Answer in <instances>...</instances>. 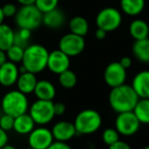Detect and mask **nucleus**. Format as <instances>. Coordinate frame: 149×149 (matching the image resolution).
Masks as SVG:
<instances>
[{
	"label": "nucleus",
	"instance_id": "obj_19",
	"mask_svg": "<svg viewBox=\"0 0 149 149\" xmlns=\"http://www.w3.org/2000/svg\"><path fill=\"white\" fill-rule=\"evenodd\" d=\"M35 126L36 124L32 118V116L29 114V112H26V113H23L15 118L13 131L22 136H25V135L28 136L35 129Z\"/></svg>",
	"mask_w": 149,
	"mask_h": 149
},
{
	"label": "nucleus",
	"instance_id": "obj_34",
	"mask_svg": "<svg viewBox=\"0 0 149 149\" xmlns=\"http://www.w3.org/2000/svg\"><path fill=\"white\" fill-rule=\"evenodd\" d=\"M66 111V106L62 102H54V112H55V116H62Z\"/></svg>",
	"mask_w": 149,
	"mask_h": 149
},
{
	"label": "nucleus",
	"instance_id": "obj_33",
	"mask_svg": "<svg viewBox=\"0 0 149 149\" xmlns=\"http://www.w3.org/2000/svg\"><path fill=\"white\" fill-rule=\"evenodd\" d=\"M47 149H72L68 142H60V141H54Z\"/></svg>",
	"mask_w": 149,
	"mask_h": 149
},
{
	"label": "nucleus",
	"instance_id": "obj_22",
	"mask_svg": "<svg viewBox=\"0 0 149 149\" xmlns=\"http://www.w3.org/2000/svg\"><path fill=\"white\" fill-rule=\"evenodd\" d=\"M132 53L140 62L149 63V37L134 41L132 45Z\"/></svg>",
	"mask_w": 149,
	"mask_h": 149
},
{
	"label": "nucleus",
	"instance_id": "obj_25",
	"mask_svg": "<svg viewBox=\"0 0 149 149\" xmlns=\"http://www.w3.org/2000/svg\"><path fill=\"white\" fill-rule=\"evenodd\" d=\"M133 112L141 125H149V98H139Z\"/></svg>",
	"mask_w": 149,
	"mask_h": 149
},
{
	"label": "nucleus",
	"instance_id": "obj_14",
	"mask_svg": "<svg viewBox=\"0 0 149 149\" xmlns=\"http://www.w3.org/2000/svg\"><path fill=\"white\" fill-rule=\"evenodd\" d=\"M19 76V65L11 61H6L0 66V85L3 87H13L17 84Z\"/></svg>",
	"mask_w": 149,
	"mask_h": 149
},
{
	"label": "nucleus",
	"instance_id": "obj_11",
	"mask_svg": "<svg viewBox=\"0 0 149 149\" xmlns=\"http://www.w3.org/2000/svg\"><path fill=\"white\" fill-rule=\"evenodd\" d=\"M54 141L51 130L45 126L35 127L28 135V144L34 149H47Z\"/></svg>",
	"mask_w": 149,
	"mask_h": 149
},
{
	"label": "nucleus",
	"instance_id": "obj_45",
	"mask_svg": "<svg viewBox=\"0 0 149 149\" xmlns=\"http://www.w3.org/2000/svg\"><path fill=\"white\" fill-rule=\"evenodd\" d=\"M63 1H68V0H63Z\"/></svg>",
	"mask_w": 149,
	"mask_h": 149
},
{
	"label": "nucleus",
	"instance_id": "obj_5",
	"mask_svg": "<svg viewBox=\"0 0 149 149\" xmlns=\"http://www.w3.org/2000/svg\"><path fill=\"white\" fill-rule=\"evenodd\" d=\"M43 13L33 5H25L17 9V13L15 17V25L19 29H27L30 31L37 30L42 25Z\"/></svg>",
	"mask_w": 149,
	"mask_h": 149
},
{
	"label": "nucleus",
	"instance_id": "obj_27",
	"mask_svg": "<svg viewBox=\"0 0 149 149\" xmlns=\"http://www.w3.org/2000/svg\"><path fill=\"white\" fill-rule=\"evenodd\" d=\"M24 53H25V48L13 44L11 47H9L6 50L7 60L17 64L22 63L24 58Z\"/></svg>",
	"mask_w": 149,
	"mask_h": 149
},
{
	"label": "nucleus",
	"instance_id": "obj_20",
	"mask_svg": "<svg viewBox=\"0 0 149 149\" xmlns=\"http://www.w3.org/2000/svg\"><path fill=\"white\" fill-rule=\"evenodd\" d=\"M129 34L133 39L142 40L149 37V24L144 19H135L130 23L129 26Z\"/></svg>",
	"mask_w": 149,
	"mask_h": 149
},
{
	"label": "nucleus",
	"instance_id": "obj_24",
	"mask_svg": "<svg viewBox=\"0 0 149 149\" xmlns=\"http://www.w3.org/2000/svg\"><path fill=\"white\" fill-rule=\"evenodd\" d=\"M15 44V30L7 24L0 25V49L6 51Z\"/></svg>",
	"mask_w": 149,
	"mask_h": 149
},
{
	"label": "nucleus",
	"instance_id": "obj_7",
	"mask_svg": "<svg viewBox=\"0 0 149 149\" xmlns=\"http://www.w3.org/2000/svg\"><path fill=\"white\" fill-rule=\"evenodd\" d=\"M123 23V13L120 9L112 6H107L98 11L95 17L96 27L106 31L113 32L120 27Z\"/></svg>",
	"mask_w": 149,
	"mask_h": 149
},
{
	"label": "nucleus",
	"instance_id": "obj_29",
	"mask_svg": "<svg viewBox=\"0 0 149 149\" xmlns=\"http://www.w3.org/2000/svg\"><path fill=\"white\" fill-rule=\"evenodd\" d=\"M120 135L116 130V128H107L102 132L101 139L104 144L107 145V146H110V145L114 144V143L120 140Z\"/></svg>",
	"mask_w": 149,
	"mask_h": 149
},
{
	"label": "nucleus",
	"instance_id": "obj_43",
	"mask_svg": "<svg viewBox=\"0 0 149 149\" xmlns=\"http://www.w3.org/2000/svg\"><path fill=\"white\" fill-rule=\"evenodd\" d=\"M142 149H149V145H147V146H145V147H143Z\"/></svg>",
	"mask_w": 149,
	"mask_h": 149
},
{
	"label": "nucleus",
	"instance_id": "obj_41",
	"mask_svg": "<svg viewBox=\"0 0 149 149\" xmlns=\"http://www.w3.org/2000/svg\"><path fill=\"white\" fill-rule=\"evenodd\" d=\"M4 15H3V11H2V6H0V25L1 24H3V22H4Z\"/></svg>",
	"mask_w": 149,
	"mask_h": 149
},
{
	"label": "nucleus",
	"instance_id": "obj_12",
	"mask_svg": "<svg viewBox=\"0 0 149 149\" xmlns=\"http://www.w3.org/2000/svg\"><path fill=\"white\" fill-rule=\"evenodd\" d=\"M70 66V57L59 49H55L49 52L47 61V68L52 74H59L62 72L68 70Z\"/></svg>",
	"mask_w": 149,
	"mask_h": 149
},
{
	"label": "nucleus",
	"instance_id": "obj_40",
	"mask_svg": "<svg viewBox=\"0 0 149 149\" xmlns=\"http://www.w3.org/2000/svg\"><path fill=\"white\" fill-rule=\"evenodd\" d=\"M21 6H25V5H33L35 4L36 0H17Z\"/></svg>",
	"mask_w": 149,
	"mask_h": 149
},
{
	"label": "nucleus",
	"instance_id": "obj_16",
	"mask_svg": "<svg viewBox=\"0 0 149 149\" xmlns=\"http://www.w3.org/2000/svg\"><path fill=\"white\" fill-rule=\"evenodd\" d=\"M65 21L66 19L64 13L57 7V8L53 9V10L43 13L42 25H44L45 27L49 28L51 30H57L63 27L64 24H65Z\"/></svg>",
	"mask_w": 149,
	"mask_h": 149
},
{
	"label": "nucleus",
	"instance_id": "obj_38",
	"mask_svg": "<svg viewBox=\"0 0 149 149\" xmlns=\"http://www.w3.org/2000/svg\"><path fill=\"white\" fill-rule=\"evenodd\" d=\"M106 35H107V32L104 31V30L102 29H99V28H97L95 31V38L97 40H103L106 38Z\"/></svg>",
	"mask_w": 149,
	"mask_h": 149
},
{
	"label": "nucleus",
	"instance_id": "obj_32",
	"mask_svg": "<svg viewBox=\"0 0 149 149\" xmlns=\"http://www.w3.org/2000/svg\"><path fill=\"white\" fill-rule=\"evenodd\" d=\"M17 6L13 3H6L2 6V11L5 17H15L17 13Z\"/></svg>",
	"mask_w": 149,
	"mask_h": 149
},
{
	"label": "nucleus",
	"instance_id": "obj_39",
	"mask_svg": "<svg viewBox=\"0 0 149 149\" xmlns=\"http://www.w3.org/2000/svg\"><path fill=\"white\" fill-rule=\"evenodd\" d=\"M6 61H8V60H7L6 51L0 49V66L2 65V64H4Z\"/></svg>",
	"mask_w": 149,
	"mask_h": 149
},
{
	"label": "nucleus",
	"instance_id": "obj_26",
	"mask_svg": "<svg viewBox=\"0 0 149 149\" xmlns=\"http://www.w3.org/2000/svg\"><path fill=\"white\" fill-rule=\"evenodd\" d=\"M58 83L64 89H72L78 83V77L72 70H66L58 74Z\"/></svg>",
	"mask_w": 149,
	"mask_h": 149
},
{
	"label": "nucleus",
	"instance_id": "obj_35",
	"mask_svg": "<svg viewBox=\"0 0 149 149\" xmlns=\"http://www.w3.org/2000/svg\"><path fill=\"white\" fill-rule=\"evenodd\" d=\"M107 149H132V147L130 146V144H128L127 142H124L122 140H118V142H116L114 144L108 146Z\"/></svg>",
	"mask_w": 149,
	"mask_h": 149
},
{
	"label": "nucleus",
	"instance_id": "obj_9",
	"mask_svg": "<svg viewBox=\"0 0 149 149\" xmlns=\"http://www.w3.org/2000/svg\"><path fill=\"white\" fill-rule=\"evenodd\" d=\"M85 37L76 35L74 33L64 34L58 41V49L70 57H74L82 54L85 50Z\"/></svg>",
	"mask_w": 149,
	"mask_h": 149
},
{
	"label": "nucleus",
	"instance_id": "obj_37",
	"mask_svg": "<svg viewBox=\"0 0 149 149\" xmlns=\"http://www.w3.org/2000/svg\"><path fill=\"white\" fill-rule=\"evenodd\" d=\"M118 62H120V63L122 64V65L124 66L126 70H129V68H130L131 66H132V64H133L132 58L129 57V56H124V57H122Z\"/></svg>",
	"mask_w": 149,
	"mask_h": 149
},
{
	"label": "nucleus",
	"instance_id": "obj_10",
	"mask_svg": "<svg viewBox=\"0 0 149 149\" xmlns=\"http://www.w3.org/2000/svg\"><path fill=\"white\" fill-rule=\"evenodd\" d=\"M127 70L118 61H112L105 66L103 72V80L110 88H114L126 83Z\"/></svg>",
	"mask_w": 149,
	"mask_h": 149
},
{
	"label": "nucleus",
	"instance_id": "obj_4",
	"mask_svg": "<svg viewBox=\"0 0 149 149\" xmlns=\"http://www.w3.org/2000/svg\"><path fill=\"white\" fill-rule=\"evenodd\" d=\"M74 125L78 135H92L102 126V116L96 109L86 108L76 116Z\"/></svg>",
	"mask_w": 149,
	"mask_h": 149
},
{
	"label": "nucleus",
	"instance_id": "obj_13",
	"mask_svg": "<svg viewBox=\"0 0 149 149\" xmlns=\"http://www.w3.org/2000/svg\"><path fill=\"white\" fill-rule=\"evenodd\" d=\"M51 132L55 141L60 142H68L72 140L77 134V131L74 128V123L68 120H59L52 126Z\"/></svg>",
	"mask_w": 149,
	"mask_h": 149
},
{
	"label": "nucleus",
	"instance_id": "obj_23",
	"mask_svg": "<svg viewBox=\"0 0 149 149\" xmlns=\"http://www.w3.org/2000/svg\"><path fill=\"white\" fill-rule=\"evenodd\" d=\"M68 29L70 33L85 37L89 32V23L84 17L77 15V17H72L70 21L68 22Z\"/></svg>",
	"mask_w": 149,
	"mask_h": 149
},
{
	"label": "nucleus",
	"instance_id": "obj_1",
	"mask_svg": "<svg viewBox=\"0 0 149 149\" xmlns=\"http://www.w3.org/2000/svg\"><path fill=\"white\" fill-rule=\"evenodd\" d=\"M138 100L139 97L132 86L126 83L118 87L111 88L108 94L109 106L116 113L133 111Z\"/></svg>",
	"mask_w": 149,
	"mask_h": 149
},
{
	"label": "nucleus",
	"instance_id": "obj_30",
	"mask_svg": "<svg viewBox=\"0 0 149 149\" xmlns=\"http://www.w3.org/2000/svg\"><path fill=\"white\" fill-rule=\"evenodd\" d=\"M59 0H36L35 5L42 13H46L50 10L57 8Z\"/></svg>",
	"mask_w": 149,
	"mask_h": 149
},
{
	"label": "nucleus",
	"instance_id": "obj_18",
	"mask_svg": "<svg viewBox=\"0 0 149 149\" xmlns=\"http://www.w3.org/2000/svg\"><path fill=\"white\" fill-rule=\"evenodd\" d=\"M37 82L38 79L36 77V74L27 70L23 74H19L15 86H17V89L21 91L22 93L26 94V95H30V94L34 93Z\"/></svg>",
	"mask_w": 149,
	"mask_h": 149
},
{
	"label": "nucleus",
	"instance_id": "obj_44",
	"mask_svg": "<svg viewBox=\"0 0 149 149\" xmlns=\"http://www.w3.org/2000/svg\"><path fill=\"white\" fill-rule=\"evenodd\" d=\"M23 149H34V148H32V147H26V148H23Z\"/></svg>",
	"mask_w": 149,
	"mask_h": 149
},
{
	"label": "nucleus",
	"instance_id": "obj_15",
	"mask_svg": "<svg viewBox=\"0 0 149 149\" xmlns=\"http://www.w3.org/2000/svg\"><path fill=\"white\" fill-rule=\"evenodd\" d=\"M131 86L139 98H149V70H144L137 72Z\"/></svg>",
	"mask_w": 149,
	"mask_h": 149
},
{
	"label": "nucleus",
	"instance_id": "obj_8",
	"mask_svg": "<svg viewBox=\"0 0 149 149\" xmlns=\"http://www.w3.org/2000/svg\"><path fill=\"white\" fill-rule=\"evenodd\" d=\"M141 123L133 111H126L118 113L114 120V128L120 136H134L140 130Z\"/></svg>",
	"mask_w": 149,
	"mask_h": 149
},
{
	"label": "nucleus",
	"instance_id": "obj_6",
	"mask_svg": "<svg viewBox=\"0 0 149 149\" xmlns=\"http://www.w3.org/2000/svg\"><path fill=\"white\" fill-rule=\"evenodd\" d=\"M29 114L38 126H46L50 124L55 118L54 102L49 100L37 99L30 105Z\"/></svg>",
	"mask_w": 149,
	"mask_h": 149
},
{
	"label": "nucleus",
	"instance_id": "obj_36",
	"mask_svg": "<svg viewBox=\"0 0 149 149\" xmlns=\"http://www.w3.org/2000/svg\"><path fill=\"white\" fill-rule=\"evenodd\" d=\"M8 140H9L8 133L3 130V129L0 128V149L2 148L3 146H5L6 144H8Z\"/></svg>",
	"mask_w": 149,
	"mask_h": 149
},
{
	"label": "nucleus",
	"instance_id": "obj_42",
	"mask_svg": "<svg viewBox=\"0 0 149 149\" xmlns=\"http://www.w3.org/2000/svg\"><path fill=\"white\" fill-rule=\"evenodd\" d=\"M1 149H17L15 146H13V145H11V144H6L5 146H3Z\"/></svg>",
	"mask_w": 149,
	"mask_h": 149
},
{
	"label": "nucleus",
	"instance_id": "obj_3",
	"mask_svg": "<svg viewBox=\"0 0 149 149\" xmlns=\"http://www.w3.org/2000/svg\"><path fill=\"white\" fill-rule=\"evenodd\" d=\"M0 106L3 113L17 118L23 113L28 112L30 107V102L28 95L22 93L17 89L9 90L3 95Z\"/></svg>",
	"mask_w": 149,
	"mask_h": 149
},
{
	"label": "nucleus",
	"instance_id": "obj_21",
	"mask_svg": "<svg viewBox=\"0 0 149 149\" xmlns=\"http://www.w3.org/2000/svg\"><path fill=\"white\" fill-rule=\"evenodd\" d=\"M145 0H120V11L128 17H137L145 8Z\"/></svg>",
	"mask_w": 149,
	"mask_h": 149
},
{
	"label": "nucleus",
	"instance_id": "obj_28",
	"mask_svg": "<svg viewBox=\"0 0 149 149\" xmlns=\"http://www.w3.org/2000/svg\"><path fill=\"white\" fill-rule=\"evenodd\" d=\"M32 37V31L27 29H17L15 31V44L23 48L30 45V40Z\"/></svg>",
	"mask_w": 149,
	"mask_h": 149
},
{
	"label": "nucleus",
	"instance_id": "obj_31",
	"mask_svg": "<svg viewBox=\"0 0 149 149\" xmlns=\"http://www.w3.org/2000/svg\"><path fill=\"white\" fill-rule=\"evenodd\" d=\"M13 125H15V118L9 114L3 113L0 116V128L3 129L6 132L13 130Z\"/></svg>",
	"mask_w": 149,
	"mask_h": 149
},
{
	"label": "nucleus",
	"instance_id": "obj_2",
	"mask_svg": "<svg viewBox=\"0 0 149 149\" xmlns=\"http://www.w3.org/2000/svg\"><path fill=\"white\" fill-rule=\"evenodd\" d=\"M49 51L41 44H30L25 48L22 65L25 66L28 72L33 74H40L47 68V61Z\"/></svg>",
	"mask_w": 149,
	"mask_h": 149
},
{
	"label": "nucleus",
	"instance_id": "obj_17",
	"mask_svg": "<svg viewBox=\"0 0 149 149\" xmlns=\"http://www.w3.org/2000/svg\"><path fill=\"white\" fill-rule=\"evenodd\" d=\"M34 94L37 99L53 101L56 96V88L54 84L48 80H38Z\"/></svg>",
	"mask_w": 149,
	"mask_h": 149
}]
</instances>
